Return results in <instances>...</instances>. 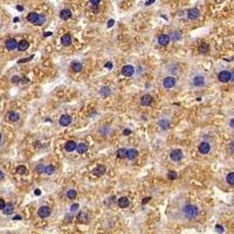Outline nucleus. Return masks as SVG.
<instances>
[{"mask_svg":"<svg viewBox=\"0 0 234 234\" xmlns=\"http://www.w3.org/2000/svg\"><path fill=\"white\" fill-rule=\"evenodd\" d=\"M0 141H1V133H0Z\"/></svg>","mask_w":234,"mask_h":234,"instance_id":"680f3d73","label":"nucleus"},{"mask_svg":"<svg viewBox=\"0 0 234 234\" xmlns=\"http://www.w3.org/2000/svg\"><path fill=\"white\" fill-rule=\"evenodd\" d=\"M90 3L94 5V6H97L98 4H100L101 3V0H90Z\"/></svg>","mask_w":234,"mask_h":234,"instance_id":"a18cd8bd","label":"nucleus"},{"mask_svg":"<svg viewBox=\"0 0 234 234\" xmlns=\"http://www.w3.org/2000/svg\"><path fill=\"white\" fill-rule=\"evenodd\" d=\"M163 85L166 89H171L176 85V77L175 76H167L163 80Z\"/></svg>","mask_w":234,"mask_h":234,"instance_id":"7ed1b4c3","label":"nucleus"},{"mask_svg":"<svg viewBox=\"0 0 234 234\" xmlns=\"http://www.w3.org/2000/svg\"><path fill=\"white\" fill-rule=\"evenodd\" d=\"M215 229H217V232H219V233H224V227L221 226V225H217V226H215Z\"/></svg>","mask_w":234,"mask_h":234,"instance_id":"37998d69","label":"nucleus"},{"mask_svg":"<svg viewBox=\"0 0 234 234\" xmlns=\"http://www.w3.org/2000/svg\"><path fill=\"white\" fill-rule=\"evenodd\" d=\"M170 158L172 159L173 162H179L183 159V151L179 150V149H175V150H172L170 152Z\"/></svg>","mask_w":234,"mask_h":234,"instance_id":"20e7f679","label":"nucleus"},{"mask_svg":"<svg viewBox=\"0 0 234 234\" xmlns=\"http://www.w3.org/2000/svg\"><path fill=\"white\" fill-rule=\"evenodd\" d=\"M76 147H77V144L74 142V141H69V142H67L66 145H65V149H66V151H68V152L75 151Z\"/></svg>","mask_w":234,"mask_h":234,"instance_id":"2eb2a0df","label":"nucleus"},{"mask_svg":"<svg viewBox=\"0 0 234 234\" xmlns=\"http://www.w3.org/2000/svg\"><path fill=\"white\" fill-rule=\"evenodd\" d=\"M4 178H5V173L3 171H0V180H3Z\"/></svg>","mask_w":234,"mask_h":234,"instance_id":"6e6d98bb","label":"nucleus"},{"mask_svg":"<svg viewBox=\"0 0 234 234\" xmlns=\"http://www.w3.org/2000/svg\"><path fill=\"white\" fill-rule=\"evenodd\" d=\"M100 94H101V96L107 97V96H109V95H110V89H109L108 87H103V88L100 90Z\"/></svg>","mask_w":234,"mask_h":234,"instance_id":"f704fd0d","label":"nucleus"},{"mask_svg":"<svg viewBox=\"0 0 234 234\" xmlns=\"http://www.w3.org/2000/svg\"><path fill=\"white\" fill-rule=\"evenodd\" d=\"M116 156H117V158H119V159H123V158H127V150L125 149H118L117 150V152H116Z\"/></svg>","mask_w":234,"mask_h":234,"instance_id":"c756f323","label":"nucleus"},{"mask_svg":"<svg viewBox=\"0 0 234 234\" xmlns=\"http://www.w3.org/2000/svg\"><path fill=\"white\" fill-rule=\"evenodd\" d=\"M18 43H19V42H18L15 39L11 38V39L6 40V42H5V47H6L7 51H14V49L18 48Z\"/></svg>","mask_w":234,"mask_h":234,"instance_id":"423d86ee","label":"nucleus"},{"mask_svg":"<svg viewBox=\"0 0 234 234\" xmlns=\"http://www.w3.org/2000/svg\"><path fill=\"white\" fill-rule=\"evenodd\" d=\"M39 18H40V14L35 13V12H32V13H29V14L27 15V21H29L31 23H34V25H35L36 22H38Z\"/></svg>","mask_w":234,"mask_h":234,"instance_id":"a211bd4d","label":"nucleus"},{"mask_svg":"<svg viewBox=\"0 0 234 234\" xmlns=\"http://www.w3.org/2000/svg\"><path fill=\"white\" fill-rule=\"evenodd\" d=\"M61 42H62L63 46H69L71 45V35L70 34H65L61 38Z\"/></svg>","mask_w":234,"mask_h":234,"instance_id":"393cba45","label":"nucleus"},{"mask_svg":"<svg viewBox=\"0 0 234 234\" xmlns=\"http://www.w3.org/2000/svg\"><path fill=\"white\" fill-rule=\"evenodd\" d=\"M229 149H231V151L234 153V142H232V143L229 144Z\"/></svg>","mask_w":234,"mask_h":234,"instance_id":"603ef678","label":"nucleus"},{"mask_svg":"<svg viewBox=\"0 0 234 234\" xmlns=\"http://www.w3.org/2000/svg\"><path fill=\"white\" fill-rule=\"evenodd\" d=\"M76 210H79V204H73L70 207V212H76Z\"/></svg>","mask_w":234,"mask_h":234,"instance_id":"58836bf2","label":"nucleus"},{"mask_svg":"<svg viewBox=\"0 0 234 234\" xmlns=\"http://www.w3.org/2000/svg\"><path fill=\"white\" fill-rule=\"evenodd\" d=\"M19 118H20V115H19L18 113H15V111H9V113L7 114V121H9V122H12V123L18 122Z\"/></svg>","mask_w":234,"mask_h":234,"instance_id":"dca6fc26","label":"nucleus"},{"mask_svg":"<svg viewBox=\"0 0 234 234\" xmlns=\"http://www.w3.org/2000/svg\"><path fill=\"white\" fill-rule=\"evenodd\" d=\"M59 123H60L61 127H68L70 123H71V117H70L69 115H62V116L60 117Z\"/></svg>","mask_w":234,"mask_h":234,"instance_id":"ddd939ff","label":"nucleus"},{"mask_svg":"<svg viewBox=\"0 0 234 234\" xmlns=\"http://www.w3.org/2000/svg\"><path fill=\"white\" fill-rule=\"evenodd\" d=\"M114 23H115V21L111 19V20H109L108 21V27H113L114 26Z\"/></svg>","mask_w":234,"mask_h":234,"instance_id":"de8ad7c7","label":"nucleus"},{"mask_svg":"<svg viewBox=\"0 0 234 234\" xmlns=\"http://www.w3.org/2000/svg\"><path fill=\"white\" fill-rule=\"evenodd\" d=\"M51 214H52V210L48 206H41L38 210V215L40 218H48Z\"/></svg>","mask_w":234,"mask_h":234,"instance_id":"39448f33","label":"nucleus"},{"mask_svg":"<svg viewBox=\"0 0 234 234\" xmlns=\"http://www.w3.org/2000/svg\"><path fill=\"white\" fill-rule=\"evenodd\" d=\"M5 206H6V204H5V200L0 198V211H3Z\"/></svg>","mask_w":234,"mask_h":234,"instance_id":"79ce46f5","label":"nucleus"},{"mask_svg":"<svg viewBox=\"0 0 234 234\" xmlns=\"http://www.w3.org/2000/svg\"><path fill=\"white\" fill-rule=\"evenodd\" d=\"M122 74L127 77H130L135 74V68L132 66H130V65H127V66H124L122 68Z\"/></svg>","mask_w":234,"mask_h":234,"instance_id":"6e6552de","label":"nucleus"},{"mask_svg":"<svg viewBox=\"0 0 234 234\" xmlns=\"http://www.w3.org/2000/svg\"><path fill=\"white\" fill-rule=\"evenodd\" d=\"M123 135H124V136H128V135H131V130H129V129H124V131H123Z\"/></svg>","mask_w":234,"mask_h":234,"instance_id":"49530a36","label":"nucleus"},{"mask_svg":"<svg viewBox=\"0 0 234 234\" xmlns=\"http://www.w3.org/2000/svg\"><path fill=\"white\" fill-rule=\"evenodd\" d=\"M76 150H77V153L80 155H83L88 151V145L85 144V143H79L77 144V147H76Z\"/></svg>","mask_w":234,"mask_h":234,"instance_id":"412c9836","label":"nucleus"},{"mask_svg":"<svg viewBox=\"0 0 234 234\" xmlns=\"http://www.w3.org/2000/svg\"><path fill=\"white\" fill-rule=\"evenodd\" d=\"M13 211H14V206L12 204H6V206L4 207V210H3L5 215H11L12 213H13Z\"/></svg>","mask_w":234,"mask_h":234,"instance_id":"a878e982","label":"nucleus"},{"mask_svg":"<svg viewBox=\"0 0 234 234\" xmlns=\"http://www.w3.org/2000/svg\"><path fill=\"white\" fill-rule=\"evenodd\" d=\"M137 156H138V151L136 149L127 150V159H129V161H133L135 158H137Z\"/></svg>","mask_w":234,"mask_h":234,"instance_id":"f3484780","label":"nucleus"},{"mask_svg":"<svg viewBox=\"0 0 234 234\" xmlns=\"http://www.w3.org/2000/svg\"><path fill=\"white\" fill-rule=\"evenodd\" d=\"M53 33L52 32H45V34H43V36H45V38H47V36H51Z\"/></svg>","mask_w":234,"mask_h":234,"instance_id":"864d4df0","label":"nucleus"},{"mask_svg":"<svg viewBox=\"0 0 234 234\" xmlns=\"http://www.w3.org/2000/svg\"><path fill=\"white\" fill-rule=\"evenodd\" d=\"M229 127H231L232 129H234V118H232V119L229 121Z\"/></svg>","mask_w":234,"mask_h":234,"instance_id":"3c124183","label":"nucleus"},{"mask_svg":"<svg viewBox=\"0 0 234 234\" xmlns=\"http://www.w3.org/2000/svg\"><path fill=\"white\" fill-rule=\"evenodd\" d=\"M117 204H118V206H119L121 208H127V207L129 206L130 201H129V199L127 198V197H122V198L118 199Z\"/></svg>","mask_w":234,"mask_h":234,"instance_id":"6ab92c4d","label":"nucleus"},{"mask_svg":"<svg viewBox=\"0 0 234 234\" xmlns=\"http://www.w3.org/2000/svg\"><path fill=\"white\" fill-rule=\"evenodd\" d=\"M54 172H55V166H53V165L45 166V172H43V173H46L48 176H52V175H54Z\"/></svg>","mask_w":234,"mask_h":234,"instance_id":"c85d7f7f","label":"nucleus"},{"mask_svg":"<svg viewBox=\"0 0 234 234\" xmlns=\"http://www.w3.org/2000/svg\"><path fill=\"white\" fill-rule=\"evenodd\" d=\"M155 3V0H147V1H146V6H149V5H151V4H153Z\"/></svg>","mask_w":234,"mask_h":234,"instance_id":"5fc2aeb1","label":"nucleus"},{"mask_svg":"<svg viewBox=\"0 0 234 234\" xmlns=\"http://www.w3.org/2000/svg\"><path fill=\"white\" fill-rule=\"evenodd\" d=\"M232 80L234 81V73H232Z\"/></svg>","mask_w":234,"mask_h":234,"instance_id":"052dcab7","label":"nucleus"},{"mask_svg":"<svg viewBox=\"0 0 234 234\" xmlns=\"http://www.w3.org/2000/svg\"><path fill=\"white\" fill-rule=\"evenodd\" d=\"M218 80L221 83H227V82L232 81V71H229V70H221L218 74Z\"/></svg>","mask_w":234,"mask_h":234,"instance_id":"f03ea898","label":"nucleus"},{"mask_svg":"<svg viewBox=\"0 0 234 234\" xmlns=\"http://www.w3.org/2000/svg\"><path fill=\"white\" fill-rule=\"evenodd\" d=\"M170 41H171V38H170V35H167V34H162L158 38V43L161 46H166V45H169Z\"/></svg>","mask_w":234,"mask_h":234,"instance_id":"4468645a","label":"nucleus"},{"mask_svg":"<svg viewBox=\"0 0 234 234\" xmlns=\"http://www.w3.org/2000/svg\"><path fill=\"white\" fill-rule=\"evenodd\" d=\"M19 21V18H14V22H18Z\"/></svg>","mask_w":234,"mask_h":234,"instance_id":"bf43d9fd","label":"nucleus"},{"mask_svg":"<svg viewBox=\"0 0 234 234\" xmlns=\"http://www.w3.org/2000/svg\"><path fill=\"white\" fill-rule=\"evenodd\" d=\"M167 177H169V179H171V180H175V179H177L178 175H177L176 171H170L169 175H167Z\"/></svg>","mask_w":234,"mask_h":234,"instance_id":"c9c22d12","label":"nucleus"},{"mask_svg":"<svg viewBox=\"0 0 234 234\" xmlns=\"http://www.w3.org/2000/svg\"><path fill=\"white\" fill-rule=\"evenodd\" d=\"M33 57H34V55H31L29 57H26V59H21V60H19V63H25V62H28V61H31Z\"/></svg>","mask_w":234,"mask_h":234,"instance_id":"4c0bfd02","label":"nucleus"},{"mask_svg":"<svg viewBox=\"0 0 234 234\" xmlns=\"http://www.w3.org/2000/svg\"><path fill=\"white\" fill-rule=\"evenodd\" d=\"M198 51H199V53H201V54H206V53H208V51H210V46H208L206 42H203V43H200Z\"/></svg>","mask_w":234,"mask_h":234,"instance_id":"cd10ccee","label":"nucleus"},{"mask_svg":"<svg viewBox=\"0 0 234 234\" xmlns=\"http://www.w3.org/2000/svg\"><path fill=\"white\" fill-rule=\"evenodd\" d=\"M70 17H71V11L68 8L62 9L60 12V18L62 20H68V19H70Z\"/></svg>","mask_w":234,"mask_h":234,"instance_id":"aec40b11","label":"nucleus"},{"mask_svg":"<svg viewBox=\"0 0 234 234\" xmlns=\"http://www.w3.org/2000/svg\"><path fill=\"white\" fill-rule=\"evenodd\" d=\"M88 219H89V217H88L87 212H83V211H81V212L77 214V220L80 221V223H87Z\"/></svg>","mask_w":234,"mask_h":234,"instance_id":"bb28decb","label":"nucleus"},{"mask_svg":"<svg viewBox=\"0 0 234 234\" xmlns=\"http://www.w3.org/2000/svg\"><path fill=\"white\" fill-rule=\"evenodd\" d=\"M17 173H19V175H26L27 173L26 166H25V165H19L17 167Z\"/></svg>","mask_w":234,"mask_h":234,"instance_id":"2f4dec72","label":"nucleus"},{"mask_svg":"<svg viewBox=\"0 0 234 234\" xmlns=\"http://www.w3.org/2000/svg\"><path fill=\"white\" fill-rule=\"evenodd\" d=\"M226 181H227V184L228 185H234V172H231V173H228L227 175V177H226Z\"/></svg>","mask_w":234,"mask_h":234,"instance_id":"7c9ffc66","label":"nucleus"},{"mask_svg":"<svg viewBox=\"0 0 234 234\" xmlns=\"http://www.w3.org/2000/svg\"><path fill=\"white\" fill-rule=\"evenodd\" d=\"M35 170H36V172H40V173H41V172H45V166L40 164V165L36 166V169H35Z\"/></svg>","mask_w":234,"mask_h":234,"instance_id":"ea45409f","label":"nucleus"},{"mask_svg":"<svg viewBox=\"0 0 234 234\" xmlns=\"http://www.w3.org/2000/svg\"><path fill=\"white\" fill-rule=\"evenodd\" d=\"M151 103H152V96L151 95L145 94V95L142 96V98H141V104L142 105L149 107V105H151Z\"/></svg>","mask_w":234,"mask_h":234,"instance_id":"9b49d317","label":"nucleus"},{"mask_svg":"<svg viewBox=\"0 0 234 234\" xmlns=\"http://www.w3.org/2000/svg\"><path fill=\"white\" fill-rule=\"evenodd\" d=\"M105 171H107V167L101 164V165H97V166L94 169L93 173H94V176H96V177H101V176H103V175L105 173Z\"/></svg>","mask_w":234,"mask_h":234,"instance_id":"9d476101","label":"nucleus"},{"mask_svg":"<svg viewBox=\"0 0 234 234\" xmlns=\"http://www.w3.org/2000/svg\"><path fill=\"white\" fill-rule=\"evenodd\" d=\"M20 77L19 76H17V75H14V76H12V82L13 83H18V82H20Z\"/></svg>","mask_w":234,"mask_h":234,"instance_id":"a19ab883","label":"nucleus"},{"mask_svg":"<svg viewBox=\"0 0 234 234\" xmlns=\"http://www.w3.org/2000/svg\"><path fill=\"white\" fill-rule=\"evenodd\" d=\"M158 125H159V128H161L162 130H167L170 128V121L163 118V119H161L158 122Z\"/></svg>","mask_w":234,"mask_h":234,"instance_id":"5701e85b","label":"nucleus"},{"mask_svg":"<svg viewBox=\"0 0 234 234\" xmlns=\"http://www.w3.org/2000/svg\"><path fill=\"white\" fill-rule=\"evenodd\" d=\"M70 68H71L74 71L79 73V71H81V70H82L83 66H82V63H81V62H79V61H74V62H71V65H70Z\"/></svg>","mask_w":234,"mask_h":234,"instance_id":"b1692460","label":"nucleus"},{"mask_svg":"<svg viewBox=\"0 0 234 234\" xmlns=\"http://www.w3.org/2000/svg\"><path fill=\"white\" fill-rule=\"evenodd\" d=\"M180 38H181V34L179 32H173L171 35V41H178L180 40Z\"/></svg>","mask_w":234,"mask_h":234,"instance_id":"72a5a7b5","label":"nucleus"},{"mask_svg":"<svg viewBox=\"0 0 234 234\" xmlns=\"http://www.w3.org/2000/svg\"><path fill=\"white\" fill-rule=\"evenodd\" d=\"M45 20H46V18H45V15H42V14H40V18H39V20H38V22H36L35 25L36 26H41V25L45 22Z\"/></svg>","mask_w":234,"mask_h":234,"instance_id":"e433bc0d","label":"nucleus"},{"mask_svg":"<svg viewBox=\"0 0 234 234\" xmlns=\"http://www.w3.org/2000/svg\"><path fill=\"white\" fill-rule=\"evenodd\" d=\"M211 151V144L208 142H203L199 144V152L203 155H206Z\"/></svg>","mask_w":234,"mask_h":234,"instance_id":"1a4fd4ad","label":"nucleus"},{"mask_svg":"<svg viewBox=\"0 0 234 234\" xmlns=\"http://www.w3.org/2000/svg\"><path fill=\"white\" fill-rule=\"evenodd\" d=\"M105 68H108V69H113V63H111V62H107V63H105Z\"/></svg>","mask_w":234,"mask_h":234,"instance_id":"09e8293b","label":"nucleus"},{"mask_svg":"<svg viewBox=\"0 0 234 234\" xmlns=\"http://www.w3.org/2000/svg\"><path fill=\"white\" fill-rule=\"evenodd\" d=\"M183 213L185 215L186 219H195L199 214V210L198 207L195 205H191V204H187L184 206L183 208Z\"/></svg>","mask_w":234,"mask_h":234,"instance_id":"f257e3e1","label":"nucleus"},{"mask_svg":"<svg viewBox=\"0 0 234 234\" xmlns=\"http://www.w3.org/2000/svg\"><path fill=\"white\" fill-rule=\"evenodd\" d=\"M76 195H77V192H76L75 190H69V191L67 192V198H68V199H75Z\"/></svg>","mask_w":234,"mask_h":234,"instance_id":"473e14b6","label":"nucleus"},{"mask_svg":"<svg viewBox=\"0 0 234 234\" xmlns=\"http://www.w3.org/2000/svg\"><path fill=\"white\" fill-rule=\"evenodd\" d=\"M34 194H35V195H41V190H40V189H36V190L34 191Z\"/></svg>","mask_w":234,"mask_h":234,"instance_id":"8fccbe9b","label":"nucleus"},{"mask_svg":"<svg viewBox=\"0 0 234 234\" xmlns=\"http://www.w3.org/2000/svg\"><path fill=\"white\" fill-rule=\"evenodd\" d=\"M199 14H200V12H199V9L198 8H191V9H189L187 11V18L190 19V20H195L197 18L199 17Z\"/></svg>","mask_w":234,"mask_h":234,"instance_id":"f8f14e48","label":"nucleus"},{"mask_svg":"<svg viewBox=\"0 0 234 234\" xmlns=\"http://www.w3.org/2000/svg\"><path fill=\"white\" fill-rule=\"evenodd\" d=\"M28 47H29V42H28L27 40H21V41H19V43H18V49H19L20 52L26 51V49H28Z\"/></svg>","mask_w":234,"mask_h":234,"instance_id":"4be33fe9","label":"nucleus"},{"mask_svg":"<svg viewBox=\"0 0 234 234\" xmlns=\"http://www.w3.org/2000/svg\"><path fill=\"white\" fill-rule=\"evenodd\" d=\"M194 87H204L205 85V77L203 75H195L192 80Z\"/></svg>","mask_w":234,"mask_h":234,"instance_id":"0eeeda50","label":"nucleus"},{"mask_svg":"<svg viewBox=\"0 0 234 234\" xmlns=\"http://www.w3.org/2000/svg\"><path fill=\"white\" fill-rule=\"evenodd\" d=\"M13 220H21V217H20V215H15V217L13 218Z\"/></svg>","mask_w":234,"mask_h":234,"instance_id":"13d9d810","label":"nucleus"},{"mask_svg":"<svg viewBox=\"0 0 234 234\" xmlns=\"http://www.w3.org/2000/svg\"><path fill=\"white\" fill-rule=\"evenodd\" d=\"M17 9L20 11V12H22V11H23V7H22V6H17Z\"/></svg>","mask_w":234,"mask_h":234,"instance_id":"4d7b16f0","label":"nucleus"},{"mask_svg":"<svg viewBox=\"0 0 234 234\" xmlns=\"http://www.w3.org/2000/svg\"><path fill=\"white\" fill-rule=\"evenodd\" d=\"M150 200H151V197H146V198H144V199L142 200V204H143V205H145V204L149 203Z\"/></svg>","mask_w":234,"mask_h":234,"instance_id":"c03bdc74","label":"nucleus"}]
</instances>
